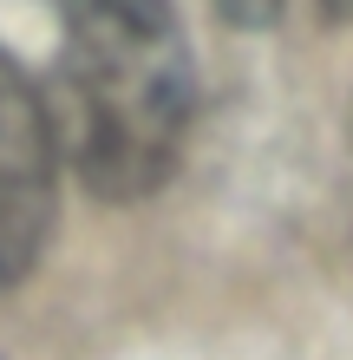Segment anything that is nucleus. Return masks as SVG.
Returning <instances> with one entry per match:
<instances>
[{"instance_id": "f03ea898", "label": "nucleus", "mask_w": 353, "mask_h": 360, "mask_svg": "<svg viewBox=\"0 0 353 360\" xmlns=\"http://www.w3.org/2000/svg\"><path fill=\"white\" fill-rule=\"evenodd\" d=\"M59 131L39 86L0 53V288L20 282L53 236Z\"/></svg>"}, {"instance_id": "7ed1b4c3", "label": "nucleus", "mask_w": 353, "mask_h": 360, "mask_svg": "<svg viewBox=\"0 0 353 360\" xmlns=\"http://www.w3.org/2000/svg\"><path fill=\"white\" fill-rule=\"evenodd\" d=\"M216 7L229 27H275L281 20V0H216Z\"/></svg>"}, {"instance_id": "f257e3e1", "label": "nucleus", "mask_w": 353, "mask_h": 360, "mask_svg": "<svg viewBox=\"0 0 353 360\" xmlns=\"http://www.w3.org/2000/svg\"><path fill=\"white\" fill-rule=\"evenodd\" d=\"M72 164L98 197L171 184L197 118V72L171 0H46Z\"/></svg>"}]
</instances>
